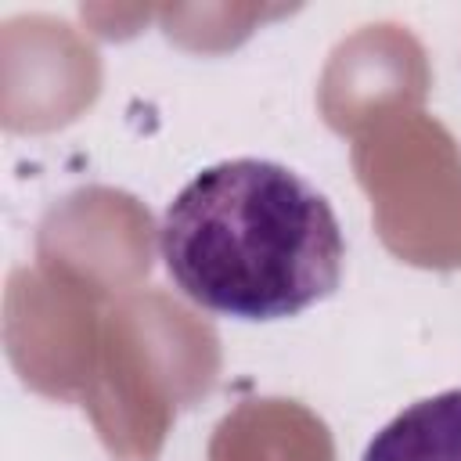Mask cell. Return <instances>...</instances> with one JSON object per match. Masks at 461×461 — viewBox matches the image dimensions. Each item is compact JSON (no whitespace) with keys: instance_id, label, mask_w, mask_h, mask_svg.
I'll return each instance as SVG.
<instances>
[{"instance_id":"cell-1","label":"cell","mask_w":461,"mask_h":461,"mask_svg":"<svg viewBox=\"0 0 461 461\" xmlns=\"http://www.w3.org/2000/svg\"><path fill=\"white\" fill-rule=\"evenodd\" d=\"M158 252L194 306L285 321L339 288L346 238L306 176L270 158H227L198 169L166 205Z\"/></svg>"},{"instance_id":"cell-2","label":"cell","mask_w":461,"mask_h":461,"mask_svg":"<svg viewBox=\"0 0 461 461\" xmlns=\"http://www.w3.org/2000/svg\"><path fill=\"white\" fill-rule=\"evenodd\" d=\"M360 461H461V389H443L385 421Z\"/></svg>"}]
</instances>
